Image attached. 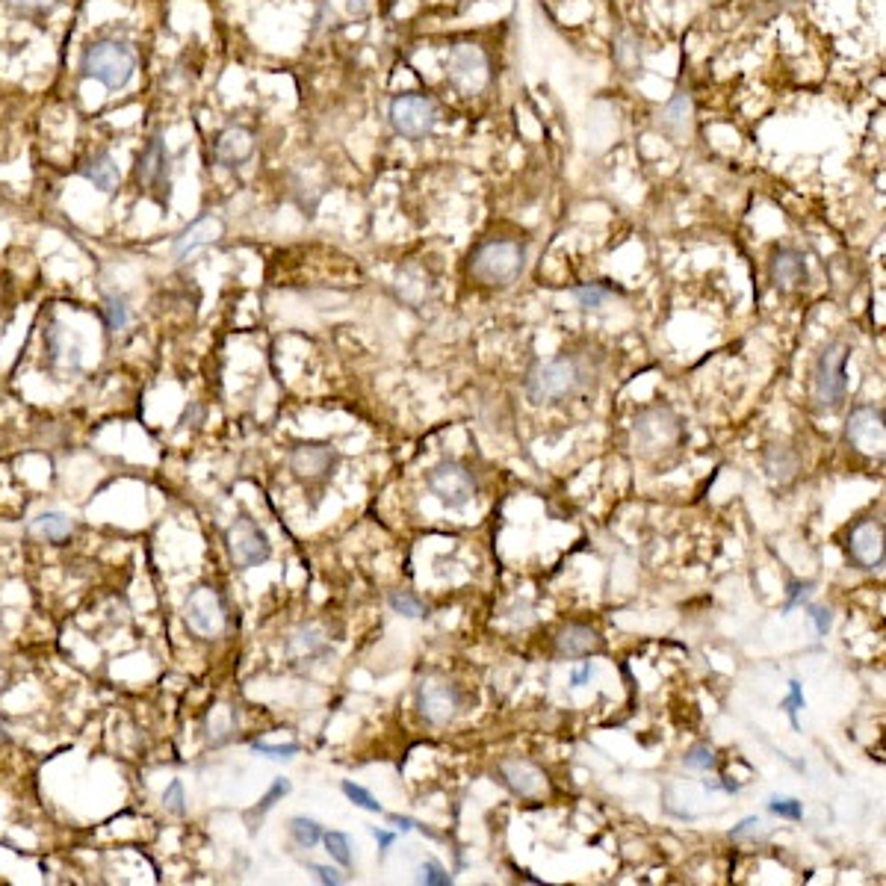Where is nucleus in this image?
<instances>
[{"instance_id":"obj_26","label":"nucleus","mask_w":886,"mask_h":886,"mask_svg":"<svg viewBox=\"0 0 886 886\" xmlns=\"http://www.w3.org/2000/svg\"><path fill=\"white\" fill-rule=\"evenodd\" d=\"M30 529H33V535H39L45 541H65L74 526H71L68 514H63V511H45L30 523Z\"/></svg>"},{"instance_id":"obj_10","label":"nucleus","mask_w":886,"mask_h":886,"mask_svg":"<svg viewBox=\"0 0 886 886\" xmlns=\"http://www.w3.org/2000/svg\"><path fill=\"white\" fill-rule=\"evenodd\" d=\"M845 438L848 443L872 458H884L886 449V429H884V411L875 405H863L854 408L848 423H845Z\"/></svg>"},{"instance_id":"obj_14","label":"nucleus","mask_w":886,"mask_h":886,"mask_svg":"<svg viewBox=\"0 0 886 886\" xmlns=\"http://www.w3.org/2000/svg\"><path fill=\"white\" fill-rule=\"evenodd\" d=\"M848 550L860 568H884V523L860 520L848 535Z\"/></svg>"},{"instance_id":"obj_47","label":"nucleus","mask_w":886,"mask_h":886,"mask_svg":"<svg viewBox=\"0 0 886 886\" xmlns=\"http://www.w3.org/2000/svg\"><path fill=\"white\" fill-rule=\"evenodd\" d=\"M373 836H376V839H379V848H381V851H387V848H390V845H393V839H396V836H393V833H387V830H379V827H373Z\"/></svg>"},{"instance_id":"obj_2","label":"nucleus","mask_w":886,"mask_h":886,"mask_svg":"<svg viewBox=\"0 0 886 886\" xmlns=\"http://www.w3.org/2000/svg\"><path fill=\"white\" fill-rule=\"evenodd\" d=\"M585 384H588L585 367L573 355H562V358H553V361L541 364L529 376L526 396L535 405H553V402H565L570 396H576Z\"/></svg>"},{"instance_id":"obj_28","label":"nucleus","mask_w":886,"mask_h":886,"mask_svg":"<svg viewBox=\"0 0 886 886\" xmlns=\"http://www.w3.org/2000/svg\"><path fill=\"white\" fill-rule=\"evenodd\" d=\"M573 299L579 302V308H585V311H597V308H603L606 302H612L615 293H612L609 287H603V284H579V287H573Z\"/></svg>"},{"instance_id":"obj_45","label":"nucleus","mask_w":886,"mask_h":886,"mask_svg":"<svg viewBox=\"0 0 886 886\" xmlns=\"http://www.w3.org/2000/svg\"><path fill=\"white\" fill-rule=\"evenodd\" d=\"M810 591H813V582H804V585H801V582H792V597H789L786 609H792L795 603H801Z\"/></svg>"},{"instance_id":"obj_3","label":"nucleus","mask_w":886,"mask_h":886,"mask_svg":"<svg viewBox=\"0 0 886 886\" xmlns=\"http://www.w3.org/2000/svg\"><path fill=\"white\" fill-rule=\"evenodd\" d=\"M83 74L95 77L98 83H104L110 92L125 89L136 71V54L127 48L125 42L116 39H98L83 51Z\"/></svg>"},{"instance_id":"obj_7","label":"nucleus","mask_w":886,"mask_h":886,"mask_svg":"<svg viewBox=\"0 0 886 886\" xmlns=\"http://www.w3.org/2000/svg\"><path fill=\"white\" fill-rule=\"evenodd\" d=\"M446 77L452 80L455 89L464 95H479L491 83V60L479 45L461 42L449 51L446 60Z\"/></svg>"},{"instance_id":"obj_16","label":"nucleus","mask_w":886,"mask_h":886,"mask_svg":"<svg viewBox=\"0 0 886 886\" xmlns=\"http://www.w3.org/2000/svg\"><path fill=\"white\" fill-rule=\"evenodd\" d=\"M136 184L148 192L163 190V184L169 187V151L160 136H151L136 157Z\"/></svg>"},{"instance_id":"obj_24","label":"nucleus","mask_w":886,"mask_h":886,"mask_svg":"<svg viewBox=\"0 0 886 886\" xmlns=\"http://www.w3.org/2000/svg\"><path fill=\"white\" fill-rule=\"evenodd\" d=\"M328 653V635L319 624H302L287 635V656L290 659H317Z\"/></svg>"},{"instance_id":"obj_46","label":"nucleus","mask_w":886,"mask_h":886,"mask_svg":"<svg viewBox=\"0 0 886 886\" xmlns=\"http://www.w3.org/2000/svg\"><path fill=\"white\" fill-rule=\"evenodd\" d=\"M51 0H6V6H12V9H24V12H30V9H42V6H48Z\"/></svg>"},{"instance_id":"obj_17","label":"nucleus","mask_w":886,"mask_h":886,"mask_svg":"<svg viewBox=\"0 0 886 886\" xmlns=\"http://www.w3.org/2000/svg\"><path fill=\"white\" fill-rule=\"evenodd\" d=\"M222 234H225V222H222L219 216L207 213V216L195 219L192 225H187V228L175 237V243H172V257H175L178 263H184V260L192 257L198 249L219 243Z\"/></svg>"},{"instance_id":"obj_31","label":"nucleus","mask_w":886,"mask_h":886,"mask_svg":"<svg viewBox=\"0 0 886 886\" xmlns=\"http://www.w3.org/2000/svg\"><path fill=\"white\" fill-rule=\"evenodd\" d=\"M104 319H107V328L110 331H125L127 319H130V311H127V302L122 296H107L104 299Z\"/></svg>"},{"instance_id":"obj_44","label":"nucleus","mask_w":886,"mask_h":886,"mask_svg":"<svg viewBox=\"0 0 886 886\" xmlns=\"http://www.w3.org/2000/svg\"><path fill=\"white\" fill-rule=\"evenodd\" d=\"M311 872L317 875L322 884H331V886H340L346 884V878L337 872V869H331V866H311Z\"/></svg>"},{"instance_id":"obj_4","label":"nucleus","mask_w":886,"mask_h":886,"mask_svg":"<svg viewBox=\"0 0 886 886\" xmlns=\"http://www.w3.org/2000/svg\"><path fill=\"white\" fill-rule=\"evenodd\" d=\"M848 358H851V349L842 340L827 343L824 352L819 355L816 376H813V402L824 414L836 411L845 402V393H848Z\"/></svg>"},{"instance_id":"obj_33","label":"nucleus","mask_w":886,"mask_h":886,"mask_svg":"<svg viewBox=\"0 0 886 886\" xmlns=\"http://www.w3.org/2000/svg\"><path fill=\"white\" fill-rule=\"evenodd\" d=\"M287 792H290V780H284V777H275L272 789H269V792H266V795L260 798V804H257L254 810H249V813H246V819H249V822H252L254 816H260V819H263V816H266V813H269V810L275 807V801H281V798H284Z\"/></svg>"},{"instance_id":"obj_13","label":"nucleus","mask_w":886,"mask_h":886,"mask_svg":"<svg viewBox=\"0 0 886 886\" xmlns=\"http://www.w3.org/2000/svg\"><path fill=\"white\" fill-rule=\"evenodd\" d=\"M417 709L429 724H449L458 712V692L438 677H426L417 686Z\"/></svg>"},{"instance_id":"obj_51","label":"nucleus","mask_w":886,"mask_h":886,"mask_svg":"<svg viewBox=\"0 0 886 886\" xmlns=\"http://www.w3.org/2000/svg\"><path fill=\"white\" fill-rule=\"evenodd\" d=\"M467 3H473V0H461V6H467Z\"/></svg>"},{"instance_id":"obj_19","label":"nucleus","mask_w":886,"mask_h":886,"mask_svg":"<svg viewBox=\"0 0 886 886\" xmlns=\"http://www.w3.org/2000/svg\"><path fill=\"white\" fill-rule=\"evenodd\" d=\"M768 275L780 290H795L804 287L810 272H807V260L804 254L795 249H774L771 260H768Z\"/></svg>"},{"instance_id":"obj_9","label":"nucleus","mask_w":886,"mask_h":886,"mask_svg":"<svg viewBox=\"0 0 886 886\" xmlns=\"http://www.w3.org/2000/svg\"><path fill=\"white\" fill-rule=\"evenodd\" d=\"M228 550L234 565L243 570L257 568L272 556V544L266 538V532L254 523L252 517H240L231 523L228 529Z\"/></svg>"},{"instance_id":"obj_48","label":"nucleus","mask_w":886,"mask_h":886,"mask_svg":"<svg viewBox=\"0 0 886 886\" xmlns=\"http://www.w3.org/2000/svg\"><path fill=\"white\" fill-rule=\"evenodd\" d=\"M349 12L352 15H367L370 12V0H349Z\"/></svg>"},{"instance_id":"obj_36","label":"nucleus","mask_w":886,"mask_h":886,"mask_svg":"<svg viewBox=\"0 0 886 886\" xmlns=\"http://www.w3.org/2000/svg\"><path fill=\"white\" fill-rule=\"evenodd\" d=\"M343 795L352 801V804H358V807H364V810H370V813H381V804L364 789V786H358V783H352V780H343Z\"/></svg>"},{"instance_id":"obj_23","label":"nucleus","mask_w":886,"mask_h":886,"mask_svg":"<svg viewBox=\"0 0 886 886\" xmlns=\"http://www.w3.org/2000/svg\"><path fill=\"white\" fill-rule=\"evenodd\" d=\"M80 175H83L95 190L101 192H113L119 187V181H122V172H119V166H116V160H113L110 151H95L89 160H83V163H80Z\"/></svg>"},{"instance_id":"obj_12","label":"nucleus","mask_w":886,"mask_h":886,"mask_svg":"<svg viewBox=\"0 0 886 886\" xmlns=\"http://www.w3.org/2000/svg\"><path fill=\"white\" fill-rule=\"evenodd\" d=\"M187 624L204 638H216L225 630V606L213 588H198L187 600Z\"/></svg>"},{"instance_id":"obj_42","label":"nucleus","mask_w":886,"mask_h":886,"mask_svg":"<svg viewBox=\"0 0 886 886\" xmlns=\"http://www.w3.org/2000/svg\"><path fill=\"white\" fill-rule=\"evenodd\" d=\"M801 0H754V9L760 15H777V12H786L792 6H798Z\"/></svg>"},{"instance_id":"obj_40","label":"nucleus","mask_w":886,"mask_h":886,"mask_svg":"<svg viewBox=\"0 0 886 886\" xmlns=\"http://www.w3.org/2000/svg\"><path fill=\"white\" fill-rule=\"evenodd\" d=\"M420 884L449 886L452 884V878L446 875V869H443V866H438V863H423V866H420Z\"/></svg>"},{"instance_id":"obj_41","label":"nucleus","mask_w":886,"mask_h":886,"mask_svg":"<svg viewBox=\"0 0 886 886\" xmlns=\"http://www.w3.org/2000/svg\"><path fill=\"white\" fill-rule=\"evenodd\" d=\"M783 709L792 715V724L798 727V709H804V695H801V683H789V697L783 700Z\"/></svg>"},{"instance_id":"obj_6","label":"nucleus","mask_w":886,"mask_h":886,"mask_svg":"<svg viewBox=\"0 0 886 886\" xmlns=\"http://www.w3.org/2000/svg\"><path fill=\"white\" fill-rule=\"evenodd\" d=\"M390 125L405 139H426L438 125V104L423 92H402L390 101Z\"/></svg>"},{"instance_id":"obj_18","label":"nucleus","mask_w":886,"mask_h":886,"mask_svg":"<svg viewBox=\"0 0 886 886\" xmlns=\"http://www.w3.org/2000/svg\"><path fill=\"white\" fill-rule=\"evenodd\" d=\"M254 154V133L246 127H228L216 136L213 145V160L222 169H240L243 163H249Z\"/></svg>"},{"instance_id":"obj_39","label":"nucleus","mask_w":886,"mask_h":886,"mask_svg":"<svg viewBox=\"0 0 886 886\" xmlns=\"http://www.w3.org/2000/svg\"><path fill=\"white\" fill-rule=\"evenodd\" d=\"M252 748L257 754L272 757V760H290V757L299 754V745H296V742H290V745H266V742H254Z\"/></svg>"},{"instance_id":"obj_29","label":"nucleus","mask_w":886,"mask_h":886,"mask_svg":"<svg viewBox=\"0 0 886 886\" xmlns=\"http://www.w3.org/2000/svg\"><path fill=\"white\" fill-rule=\"evenodd\" d=\"M322 827H319L314 819H305V816H296V819H290V836H293V842L299 845V848H305V851H311L314 845L322 842Z\"/></svg>"},{"instance_id":"obj_8","label":"nucleus","mask_w":886,"mask_h":886,"mask_svg":"<svg viewBox=\"0 0 886 886\" xmlns=\"http://www.w3.org/2000/svg\"><path fill=\"white\" fill-rule=\"evenodd\" d=\"M429 491L441 500L443 506L464 508L476 494V479L464 464L441 461L429 470Z\"/></svg>"},{"instance_id":"obj_5","label":"nucleus","mask_w":886,"mask_h":886,"mask_svg":"<svg viewBox=\"0 0 886 886\" xmlns=\"http://www.w3.org/2000/svg\"><path fill=\"white\" fill-rule=\"evenodd\" d=\"M680 441V420L671 408L659 405V408H647L635 417L633 423V443L635 452L644 458L671 452Z\"/></svg>"},{"instance_id":"obj_34","label":"nucleus","mask_w":886,"mask_h":886,"mask_svg":"<svg viewBox=\"0 0 886 886\" xmlns=\"http://www.w3.org/2000/svg\"><path fill=\"white\" fill-rule=\"evenodd\" d=\"M715 751L709 748V745H692L689 751H686V757H683V765L689 768V771H712L715 768Z\"/></svg>"},{"instance_id":"obj_11","label":"nucleus","mask_w":886,"mask_h":886,"mask_svg":"<svg viewBox=\"0 0 886 886\" xmlns=\"http://www.w3.org/2000/svg\"><path fill=\"white\" fill-rule=\"evenodd\" d=\"M653 127L674 145H686L695 133V101L689 89H677L653 116Z\"/></svg>"},{"instance_id":"obj_43","label":"nucleus","mask_w":886,"mask_h":886,"mask_svg":"<svg viewBox=\"0 0 886 886\" xmlns=\"http://www.w3.org/2000/svg\"><path fill=\"white\" fill-rule=\"evenodd\" d=\"M810 618H813V624H816V633L819 635L830 633V627H833V612H830V609H824V606H810Z\"/></svg>"},{"instance_id":"obj_25","label":"nucleus","mask_w":886,"mask_h":886,"mask_svg":"<svg viewBox=\"0 0 886 886\" xmlns=\"http://www.w3.org/2000/svg\"><path fill=\"white\" fill-rule=\"evenodd\" d=\"M612 60L624 77H638L644 71V48L633 30H621L612 42Z\"/></svg>"},{"instance_id":"obj_22","label":"nucleus","mask_w":886,"mask_h":886,"mask_svg":"<svg viewBox=\"0 0 886 886\" xmlns=\"http://www.w3.org/2000/svg\"><path fill=\"white\" fill-rule=\"evenodd\" d=\"M762 467H765V473H768V479L774 485H789L801 470V458L786 443H771L765 449V455H762Z\"/></svg>"},{"instance_id":"obj_49","label":"nucleus","mask_w":886,"mask_h":886,"mask_svg":"<svg viewBox=\"0 0 886 886\" xmlns=\"http://www.w3.org/2000/svg\"><path fill=\"white\" fill-rule=\"evenodd\" d=\"M390 822L399 824V830H414V827H417V822L408 819V816H390Z\"/></svg>"},{"instance_id":"obj_32","label":"nucleus","mask_w":886,"mask_h":886,"mask_svg":"<svg viewBox=\"0 0 886 886\" xmlns=\"http://www.w3.org/2000/svg\"><path fill=\"white\" fill-rule=\"evenodd\" d=\"M387 603L402 618H423V603L414 594H408V591H390L387 594Z\"/></svg>"},{"instance_id":"obj_37","label":"nucleus","mask_w":886,"mask_h":886,"mask_svg":"<svg viewBox=\"0 0 886 886\" xmlns=\"http://www.w3.org/2000/svg\"><path fill=\"white\" fill-rule=\"evenodd\" d=\"M163 807L172 813V816H184L187 813V801H184V783L181 780H172L163 792Z\"/></svg>"},{"instance_id":"obj_15","label":"nucleus","mask_w":886,"mask_h":886,"mask_svg":"<svg viewBox=\"0 0 886 886\" xmlns=\"http://www.w3.org/2000/svg\"><path fill=\"white\" fill-rule=\"evenodd\" d=\"M497 771L508 789L520 798H541L547 792V774L535 762L508 757L497 765Z\"/></svg>"},{"instance_id":"obj_27","label":"nucleus","mask_w":886,"mask_h":886,"mask_svg":"<svg viewBox=\"0 0 886 886\" xmlns=\"http://www.w3.org/2000/svg\"><path fill=\"white\" fill-rule=\"evenodd\" d=\"M237 727V712L231 706H216L207 718V736L213 745H222Z\"/></svg>"},{"instance_id":"obj_1","label":"nucleus","mask_w":886,"mask_h":886,"mask_svg":"<svg viewBox=\"0 0 886 886\" xmlns=\"http://www.w3.org/2000/svg\"><path fill=\"white\" fill-rule=\"evenodd\" d=\"M526 266V249L517 240H485L470 254V275L485 287H508Z\"/></svg>"},{"instance_id":"obj_20","label":"nucleus","mask_w":886,"mask_h":886,"mask_svg":"<svg viewBox=\"0 0 886 886\" xmlns=\"http://www.w3.org/2000/svg\"><path fill=\"white\" fill-rule=\"evenodd\" d=\"M334 449L325 443H302L290 452V470L302 479H319L334 467Z\"/></svg>"},{"instance_id":"obj_30","label":"nucleus","mask_w":886,"mask_h":886,"mask_svg":"<svg viewBox=\"0 0 886 886\" xmlns=\"http://www.w3.org/2000/svg\"><path fill=\"white\" fill-rule=\"evenodd\" d=\"M322 842H325L328 854H331L343 869L352 866V845H349V836H346V833H340V830H328V833H322Z\"/></svg>"},{"instance_id":"obj_38","label":"nucleus","mask_w":886,"mask_h":886,"mask_svg":"<svg viewBox=\"0 0 886 886\" xmlns=\"http://www.w3.org/2000/svg\"><path fill=\"white\" fill-rule=\"evenodd\" d=\"M762 827H765V824H762V819L751 816V819L739 822L736 827H733V830H730V839H733V842H751V839H760V836H765V830H762Z\"/></svg>"},{"instance_id":"obj_50","label":"nucleus","mask_w":886,"mask_h":886,"mask_svg":"<svg viewBox=\"0 0 886 886\" xmlns=\"http://www.w3.org/2000/svg\"><path fill=\"white\" fill-rule=\"evenodd\" d=\"M588 677H591V662H588V665H585L582 671H576V674H573V686H582V683H585Z\"/></svg>"},{"instance_id":"obj_21","label":"nucleus","mask_w":886,"mask_h":886,"mask_svg":"<svg viewBox=\"0 0 886 886\" xmlns=\"http://www.w3.org/2000/svg\"><path fill=\"white\" fill-rule=\"evenodd\" d=\"M603 650V638L597 630L585 627V624H568L562 627V633L556 635V653L565 659H579V656H591Z\"/></svg>"},{"instance_id":"obj_35","label":"nucleus","mask_w":886,"mask_h":886,"mask_svg":"<svg viewBox=\"0 0 886 886\" xmlns=\"http://www.w3.org/2000/svg\"><path fill=\"white\" fill-rule=\"evenodd\" d=\"M768 810H771L774 816H780V819H789V822H801V816H804V804H801V801H795V798H780V795H774V798L768 801Z\"/></svg>"}]
</instances>
